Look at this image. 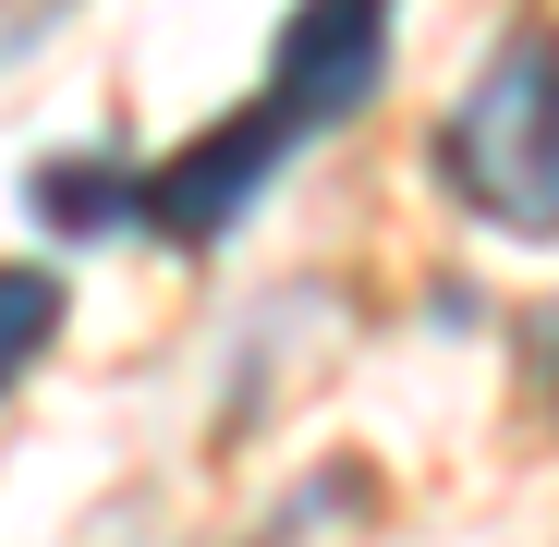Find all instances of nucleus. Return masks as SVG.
<instances>
[{"instance_id":"nucleus-6","label":"nucleus","mask_w":559,"mask_h":547,"mask_svg":"<svg viewBox=\"0 0 559 547\" xmlns=\"http://www.w3.org/2000/svg\"><path fill=\"white\" fill-rule=\"evenodd\" d=\"M61 13H73V0H0V61H13V49H37Z\"/></svg>"},{"instance_id":"nucleus-2","label":"nucleus","mask_w":559,"mask_h":547,"mask_svg":"<svg viewBox=\"0 0 559 547\" xmlns=\"http://www.w3.org/2000/svg\"><path fill=\"white\" fill-rule=\"evenodd\" d=\"M293 146H305V122L280 110V98H255V110H231V122H207L195 146H170L146 182H134V219L146 231H170V243H219L280 170H293Z\"/></svg>"},{"instance_id":"nucleus-4","label":"nucleus","mask_w":559,"mask_h":547,"mask_svg":"<svg viewBox=\"0 0 559 547\" xmlns=\"http://www.w3.org/2000/svg\"><path fill=\"white\" fill-rule=\"evenodd\" d=\"M134 158H37V219L61 231V243H98V231H134Z\"/></svg>"},{"instance_id":"nucleus-3","label":"nucleus","mask_w":559,"mask_h":547,"mask_svg":"<svg viewBox=\"0 0 559 547\" xmlns=\"http://www.w3.org/2000/svg\"><path fill=\"white\" fill-rule=\"evenodd\" d=\"M378 73H390V0H305L267 49V98L305 134H329L378 98Z\"/></svg>"},{"instance_id":"nucleus-1","label":"nucleus","mask_w":559,"mask_h":547,"mask_svg":"<svg viewBox=\"0 0 559 547\" xmlns=\"http://www.w3.org/2000/svg\"><path fill=\"white\" fill-rule=\"evenodd\" d=\"M426 158L487 231L559 243V25H511L487 49V73L438 110Z\"/></svg>"},{"instance_id":"nucleus-5","label":"nucleus","mask_w":559,"mask_h":547,"mask_svg":"<svg viewBox=\"0 0 559 547\" xmlns=\"http://www.w3.org/2000/svg\"><path fill=\"white\" fill-rule=\"evenodd\" d=\"M61 341V267H25V255H0V390L25 378V365Z\"/></svg>"}]
</instances>
